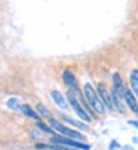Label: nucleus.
I'll use <instances>...</instances> for the list:
<instances>
[{
  "mask_svg": "<svg viewBox=\"0 0 138 150\" xmlns=\"http://www.w3.org/2000/svg\"><path fill=\"white\" fill-rule=\"evenodd\" d=\"M83 92H85V97H86V101L89 103V105L92 107V110H94L97 115H103L104 113V103L100 97L98 92H95V89L92 88L91 83H85L83 86Z\"/></svg>",
  "mask_w": 138,
  "mask_h": 150,
  "instance_id": "f257e3e1",
  "label": "nucleus"
},
{
  "mask_svg": "<svg viewBox=\"0 0 138 150\" xmlns=\"http://www.w3.org/2000/svg\"><path fill=\"white\" fill-rule=\"evenodd\" d=\"M67 97H68V101H70V104H71V107H73V110L77 113V116H79L80 119H83L85 122H91V120H92V115L85 109V105L80 103V100L76 98L74 91H70Z\"/></svg>",
  "mask_w": 138,
  "mask_h": 150,
  "instance_id": "f03ea898",
  "label": "nucleus"
},
{
  "mask_svg": "<svg viewBox=\"0 0 138 150\" xmlns=\"http://www.w3.org/2000/svg\"><path fill=\"white\" fill-rule=\"evenodd\" d=\"M49 123H51V126L54 128V129H55L58 134H61V135H64V137H70V138H76V140H82V138H83L77 131L70 129V128L64 126L62 123H59V122H58V120H55V119H51V120H49Z\"/></svg>",
  "mask_w": 138,
  "mask_h": 150,
  "instance_id": "7ed1b4c3",
  "label": "nucleus"
},
{
  "mask_svg": "<svg viewBox=\"0 0 138 150\" xmlns=\"http://www.w3.org/2000/svg\"><path fill=\"white\" fill-rule=\"evenodd\" d=\"M52 143H55V144H62V146H65V147H74V149H89V144L76 141V138L64 137V135H61V137H59V135L52 137Z\"/></svg>",
  "mask_w": 138,
  "mask_h": 150,
  "instance_id": "20e7f679",
  "label": "nucleus"
},
{
  "mask_svg": "<svg viewBox=\"0 0 138 150\" xmlns=\"http://www.w3.org/2000/svg\"><path fill=\"white\" fill-rule=\"evenodd\" d=\"M120 91H122V94H123V98H125V103L128 104V107L132 110V113H135V115H138V104H137V100H135V97H134V94L128 89V88H125V86H122V88H119Z\"/></svg>",
  "mask_w": 138,
  "mask_h": 150,
  "instance_id": "39448f33",
  "label": "nucleus"
},
{
  "mask_svg": "<svg viewBox=\"0 0 138 150\" xmlns=\"http://www.w3.org/2000/svg\"><path fill=\"white\" fill-rule=\"evenodd\" d=\"M111 97H113V104L116 107V110H119L120 113L125 112V98H123V94L119 88H114L111 91Z\"/></svg>",
  "mask_w": 138,
  "mask_h": 150,
  "instance_id": "423d86ee",
  "label": "nucleus"
},
{
  "mask_svg": "<svg viewBox=\"0 0 138 150\" xmlns=\"http://www.w3.org/2000/svg\"><path fill=\"white\" fill-rule=\"evenodd\" d=\"M98 94H100L103 103L108 107V109H113V107H114V104H113V97H111V94L108 92V89L105 88L104 83H100V85H98Z\"/></svg>",
  "mask_w": 138,
  "mask_h": 150,
  "instance_id": "0eeeda50",
  "label": "nucleus"
},
{
  "mask_svg": "<svg viewBox=\"0 0 138 150\" xmlns=\"http://www.w3.org/2000/svg\"><path fill=\"white\" fill-rule=\"evenodd\" d=\"M52 100L55 101V104L59 107V109H67V103H65V98L62 97V94L59 91H52Z\"/></svg>",
  "mask_w": 138,
  "mask_h": 150,
  "instance_id": "6e6552de",
  "label": "nucleus"
},
{
  "mask_svg": "<svg viewBox=\"0 0 138 150\" xmlns=\"http://www.w3.org/2000/svg\"><path fill=\"white\" fill-rule=\"evenodd\" d=\"M129 82H131V88L138 97V70H132L129 73Z\"/></svg>",
  "mask_w": 138,
  "mask_h": 150,
  "instance_id": "1a4fd4ad",
  "label": "nucleus"
},
{
  "mask_svg": "<svg viewBox=\"0 0 138 150\" xmlns=\"http://www.w3.org/2000/svg\"><path fill=\"white\" fill-rule=\"evenodd\" d=\"M62 80H64V83L67 85V86H76V77L70 70H65L62 73Z\"/></svg>",
  "mask_w": 138,
  "mask_h": 150,
  "instance_id": "9d476101",
  "label": "nucleus"
},
{
  "mask_svg": "<svg viewBox=\"0 0 138 150\" xmlns=\"http://www.w3.org/2000/svg\"><path fill=\"white\" fill-rule=\"evenodd\" d=\"M19 110L24 113V115H27L28 117H33V119H36V120H39V116H37V113L31 109L30 105H27V104H24V105H21L19 107Z\"/></svg>",
  "mask_w": 138,
  "mask_h": 150,
  "instance_id": "9b49d317",
  "label": "nucleus"
},
{
  "mask_svg": "<svg viewBox=\"0 0 138 150\" xmlns=\"http://www.w3.org/2000/svg\"><path fill=\"white\" fill-rule=\"evenodd\" d=\"M113 83H114V88H122L123 86V82L119 73H114L113 74Z\"/></svg>",
  "mask_w": 138,
  "mask_h": 150,
  "instance_id": "f8f14e48",
  "label": "nucleus"
},
{
  "mask_svg": "<svg viewBox=\"0 0 138 150\" xmlns=\"http://www.w3.org/2000/svg\"><path fill=\"white\" fill-rule=\"evenodd\" d=\"M8 107L9 109H13V110H16V109H19V104H18V100L16 98H11V100H8Z\"/></svg>",
  "mask_w": 138,
  "mask_h": 150,
  "instance_id": "ddd939ff",
  "label": "nucleus"
},
{
  "mask_svg": "<svg viewBox=\"0 0 138 150\" xmlns=\"http://www.w3.org/2000/svg\"><path fill=\"white\" fill-rule=\"evenodd\" d=\"M65 120H67L68 123H71V125H76V126L82 128V129H86V125H85V123H82V122H77L76 119H71V117H65Z\"/></svg>",
  "mask_w": 138,
  "mask_h": 150,
  "instance_id": "4468645a",
  "label": "nucleus"
},
{
  "mask_svg": "<svg viewBox=\"0 0 138 150\" xmlns=\"http://www.w3.org/2000/svg\"><path fill=\"white\" fill-rule=\"evenodd\" d=\"M37 112H39L42 116H46V117L49 116V110L46 109V107H45L43 104H37Z\"/></svg>",
  "mask_w": 138,
  "mask_h": 150,
  "instance_id": "2eb2a0df",
  "label": "nucleus"
},
{
  "mask_svg": "<svg viewBox=\"0 0 138 150\" xmlns=\"http://www.w3.org/2000/svg\"><path fill=\"white\" fill-rule=\"evenodd\" d=\"M37 126H39V128H40V129H43V131H45V132H54V131H52V129H51V128H49V126H48V125H43V123H40V122H39V123H37Z\"/></svg>",
  "mask_w": 138,
  "mask_h": 150,
  "instance_id": "dca6fc26",
  "label": "nucleus"
},
{
  "mask_svg": "<svg viewBox=\"0 0 138 150\" xmlns=\"http://www.w3.org/2000/svg\"><path fill=\"white\" fill-rule=\"evenodd\" d=\"M119 147H120V146H119L116 141H113V143H111V146H110V149H119Z\"/></svg>",
  "mask_w": 138,
  "mask_h": 150,
  "instance_id": "f3484780",
  "label": "nucleus"
},
{
  "mask_svg": "<svg viewBox=\"0 0 138 150\" xmlns=\"http://www.w3.org/2000/svg\"><path fill=\"white\" fill-rule=\"evenodd\" d=\"M129 125H132V126H137V128H138V122H137V120H129Z\"/></svg>",
  "mask_w": 138,
  "mask_h": 150,
  "instance_id": "a211bd4d",
  "label": "nucleus"
}]
</instances>
